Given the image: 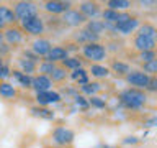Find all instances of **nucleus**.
<instances>
[{"mask_svg":"<svg viewBox=\"0 0 157 148\" xmlns=\"http://www.w3.org/2000/svg\"><path fill=\"white\" fill-rule=\"evenodd\" d=\"M51 48H52V43L49 41L48 38H36L34 41L31 43V51L36 54L38 58H46L48 56V53L51 51Z\"/></svg>","mask_w":157,"mask_h":148,"instance_id":"1a4fd4ad","label":"nucleus"},{"mask_svg":"<svg viewBox=\"0 0 157 148\" xmlns=\"http://www.w3.org/2000/svg\"><path fill=\"white\" fill-rule=\"evenodd\" d=\"M149 79H151V76H147V74L142 72V71H129L126 74V82L131 84L134 89H141V91L147 87Z\"/></svg>","mask_w":157,"mask_h":148,"instance_id":"6e6552de","label":"nucleus"},{"mask_svg":"<svg viewBox=\"0 0 157 148\" xmlns=\"http://www.w3.org/2000/svg\"><path fill=\"white\" fill-rule=\"evenodd\" d=\"M131 7L129 0H108L106 2V8L115 10V12H126Z\"/></svg>","mask_w":157,"mask_h":148,"instance_id":"393cba45","label":"nucleus"},{"mask_svg":"<svg viewBox=\"0 0 157 148\" xmlns=\"http://www.w3.org/2000/svg\"><path fill=\"white\" fill-rule=\"evenodd\" d=\"M142 72H146L147 76H157V58L142 64Z\"/></svg>","mask_w":157,"mask_h":148,"instance_id":"473e14b6","label":"nucleus"},{"mask_svg":"<svg viewBox=\"0 0 157 148\" xmlns=\"http://www.w3.org/2000/svg\"><path fill=\"white\" fill-rule=\"evenodd\" d=\"M139 27H141L139 18L131 17V18L128 20V22H124V23L115 25V33H120V35H123V36H128V35H131L134 30H137Z\"/></svg>","mask_w":157,"mask_h":148,"instance_id":"4468645a","label":"nucleus"},{"mask_svg":"<svg viewBox=\"0 0 157 148\" xmlns=\"http://www.w3.org/2000/svg\"><path fill=\"white\" fill-rule=\"evenodd\" d=\"M61 102V94L56 91H48V92H38L36 94V104L41 107H48L51 104Z\"/></svg>","mask_w":157,"mask_h":148,"instance_id":"f8f14e48","label":"nucleus"},{"mask_svg":"<svg viewBox=\"0 0 157 148\" xmlns=\"http://www.w3.org/2000/svg\"><path fill=\"white\" fill-rule=\"evenodd\" d=\"M85 28L88 30V31H92L93 35H100L103 30H105V23L101 22V20H87L85 23Z\"/></svg>","mask_w":157,"mask_h":148,"instance_id":"bb28decb","label":"nucleus"},{"mask_svg":"<svg viewBox=\"0 0 157 148\" xmlns=\"http://www.w3.org/2000/svg\"><path fill=\"white\" fill-rule=\"evenodd\" d=\"M74 104H75L80 110H87V109L90 107L88 99H85V96H82V94H75V96H74Z\"/></svg>","mask_w":157,"mask_h":148,"instance_id":"72a5a7b5","label":"nucleus"},{"mask_svg":"<svg viewBox=\"0 0 157 148\" xmlns=\"http://www.w3.org/2000/svg\"><path fill=\"white\" fill-rule=\"evenodd\" d=\"M12 76H13V79L17 81L21 87H25V89H28V87H31V76H28V74H23L20 69H13L12 71Z\"/></svg>","mask_w":157,"mask_h":148,"instance_id":"5701e85b","label":"nucleus"},{"mask_svg":"<svg viewBox=\"0 0 157 148\" xmlns=\"http://www.w3.org/2000/svg\"><path fill=\"white\" fill-rule=\"evenodd\" d=\"M155 58H157L155 49H154V51H142V53L137 54V59H139V61H141L142 64L149 63V61H152V59H155Z\"/></svg>","mask_w":157,"mask_h":148,"instance_id":"f704fd0d","label":"nucleus"},{"mask_svg":"<svg viewBox=\"0 0 157 148\" xmlns=\"http://www.w3.org/2000/svg\"><path fill=\"white\" fill-rule=\"evenodd\" d=\"M5 28H7V27H5V25H3L2 22H0V30H2V31H3V30H5Z\"/></svg>","mask_w":157,"mask_h":148,"instance_id":"c03bdc74","label":"nucleus"},{"mask_svg":"<svg viewBox=\"0 0 157 148\" xmlns=\"http://www.w3.org/2000/svg\"><path fill=\"white\" fill-rule=\"evenodd\" d=\"M88 104H90V107H95V109H105L106 107V102L105 99L98 97V96H93L88 99Z\"/></svg>","mask_w":157,"mask_h":148,"instance_id":"c9c22d12","label":"nucleus"},{"mask_svg":"<svg viewBox=\"0 0 157 148\" xmlns=\"http://www.w3.org/2000/svg\"><path fill=\"white\" fill-rule=\"evenodd\" d=\"M137 35L146 36V38L157 39V28H155L152 23H144V25H141V27L137 28Z\"/></svg>","mask_w":157,"mask_h":148,"instance_id":"a878e982","label":"nucleus"},{"mask_svg":"<svg viewBox=\"0 0 157 148\" xmlns=\"http://www.w3.org/2000/svg\"><path fill=\"white\" fill-rule=\"evenodd\" d=\"M118 15H120V12H115V10L105 8V10L101 12V22H103V23H108V25H115L116 20H118Z\"/></svg>","mask_w":157,"mask_h":148,"instance_id":"7c9ffc66","label":"nucleus"},{"mask_svg":"<svg viewBox=\"0 0 157 148\" xmlns=\"http://www.w3.org/2000/svg\"><path fill=\"white\" fill-rule=\"evenodd\" d=\"M61 66L66 69V71H75V69L83 68V59H80L78 56H69L61 63Z\"/></svg>","mask_w":157,"mask_h":148,"instance_id":"412c9836","label":"nucleus"},{"mask_svg":"<svg viewBox=\"0 0 157 148\" xmlns=\"http://www.w3.org/2000/svg\"><path fill=\"white\" fill-rule=\"evenodd\" d=\"M25 38V33L21 31V28L13 25V27H7L3 30V41L8 44L10 48L17 46V44H21Z\"/></svg>","mask_w":157,"mask_h":148,"instance_id":"0eeeda50","label":"nucleus"},{"mask_svg":"<svg viewBox=\"0 0 157 148\" xmlns=\"http://www.w3.org/2000/svg\"><path fill=\"white\" fill-rule=\"evenodd\" d=\"M56 66H57V64H52V63H48V61H43V59H41V63L38 64V72L49 77L52 74V71L56 69Z\"/></svg>","mask_w":157,"mask_h":148,"instance_id":"2f4dec72","label":"nucleus"},{"mask_svg":"<svg viewBox=\"0 0 157 148\" xmlns=\"http://www.w3.org/2000/svg\"><path fill=\"white\" fill-rule=\"evenodd\" d=\"M17 96H18V91H17V87H15L13 84H10L7 81L0 82V97L2 99L10 101V99H15Z\"/></svg>","mask_w":157,"mask_h":148,"instance_id":"aec40b11","label":"nucleus"},{"mask_svg":"<svg viewBox=\"0 0 157 148\" xmlns=\"http://www.w3.org/2000/svg\"><path fill=\"white\" fill-rule=\"evenodd\" d=\"M23 58L25 59H29V61H33V63H36V64H39V58L31 51V49H25V51H23Z\"/></svg>","mask_w":157,"mask_h":148,"instance_id":"58836bf2","label":"nucleus"},{"mask_svg":"<svg viewBox=\"0 0 157 148\" xmlns=\"http://www.w3.org/2000/svg\"><path fill=\"white\" fill-rule=\"evenodd\" d=\"M82 56L87 59V61H90L92 64H100L103 59L106 58L108 54V49L105 44L101 43H88V44H83L82 46Z\"/></svg>","mask_w":157,"mask_h":148,"instance_id":"f03ea898","label":"nucleus"},{"mask_svg":"<svg viewBox=\"0 0 157 148\" xmlns=\"http://www.w3.org/2000/svg\"><path fill=\"white\" fill-rule=\"evenodd\" d=\"M3 64H5V63H3V58H0V68H2Z\"/></svg>","mask_w":157,"mask_h":148,"instance_id":"49530a36","label":"nucleus"},{"mask_svg":"<svg viewBox=\"0 0 157 148\" xmlns=\"http://www.w3.org/2000/svg\"><path fill=\"white\" fill-rule=\"evenodd\" d=\"M31 113H33L34 117L46 118V120H51V118H54V112H52V110H49L48 107H41V105L33 107V109H31Z\"/></svg>","mask_w":157,"mask_h":148,"instance_id":"cd10ccee","label":"nucleus"},{"mask_svg":"<svg viewBox=\"0 0 157 148\" xmlns=\"http://www.w3.org/2000/svg\"><path fill=\"white\" fill-rule=\"evenodd\" d=\"M0 22H2L5 27H13V25L18 22L12 7H8V5H0Z\"/></svg>","mask_w":157,"mask_h":148,"instance_id":"a211bd4d","label":"nucleus"},{"mask_svg":"<svg viewBox=\"0 0 157 148\" xmlns=\"http://www.w3.org/2000/svg\"><path fill=\"white\" fill-rule=\"evenodd\" d=\"M18 66H20V71L23 74H28V76H31V77H33V74L38 71V64L29 61V59H25V58L18 59Z\"/></svg>","mask_w":157,"mask_h":148,"instance_id":"4be33fe9","label":"nucleus"},{"mask_svg":"<svg viewBox=\"0 0 157 148\" xmlns=\"http://www.w3.org/2000/svg\"><path fill=\"white\" fill-rule=\"evenodd\" d=\"M146 127H157V117L151 118V120H147V122H146Z\"/></svg>","mask_w":157,"mask_h":148,"instance_id":"79ce46f5","label":"nucleus"},{"mask_svg":"<svg viewBox=\"0 0 157 148\" xmlns=\"http://www.w3.org/2000/svg\"><path fill=\"white\" fill-rule=\"evenodd\" d=\"M110 71L116 72L118 76H126L131 69H129V64H126V63H123V61H113L111 66H110Z\"/></svg>","mask_w":157,"mask_h":148,"instance_id":"c85d7f7f","label":"nucleus"},{"mask_svg":"<svg viewBox=\"0 0 157 148\" xmlns=\"http://www.w3.org/2000/svg\"><path fill=\"white\" fill-rule=\"evenodd\" d=\"M52 81L48 76H43V74H36L31 79V89H34V92H48L52 91Z\"/></svg>","mask_w":157,"mask_h":148,"instance_id":"9d476101","label":"nucleus"},{"mask_svg":"<svg viewBox=\"0 0 157 148\" xmlns=\"http://www.w3.org/2000/svg\"><path fill=\"white\" fill-rule=\"evenodd\" d=\"M10 76H12V69H10L8 64H3V66L0 68V79L5 81V79H8Z\"/></svg>","mask_w":157,"mask_h":148,"instance_id":"4c0bfd02","label":"nucleus"},{"mask_svg":"<svg viewBox=\"0 0 157 148\" xmlns=\"http://www.w3.org/2000/svg\"><path fill=\"white\" fill-rule=\"evenodd\" d=\"M10 49H12V48H10L5 41H0V58L7 56V54L10 53Z\"/></svg>","mask_w":157,"mask_h":148,"instance_id":"a19ab883","label":"nucleus"},{"mask_svg":"<svg viewBox=\"0 0 157 148\" xmlns=\"http://www.w3.org/2000/svg\"><path fill=\"white\" fill-rule=\"evenodd\" d=\"M66 58H69V51L66 46H52L51 51L48 53V56L43 59V61H48V63H52V64H57V63H62Z\"/></svg>","mask_w":157,"mask_h":148,"instance_id":"ddd939ff","label":"nucleus"},{"mask_svg":"<svg viewBox=\"0 0 157 148\" xmlns=\"http://www.w3.org/2000/svg\"><path fill=\"white\" fill-rule=\"evenodd\" d=\"M147 91H151V92H157V76H151L149 79V84H147Z\"/></svg>","mask_w":157,"mask_h":148,"instance_id":"ea45409f","label":"nucleus"},{"mask_svg":"<svg viewBox=\"0 0 157 148\" xmlns=\"http://www.w3.org/2000/svg\"><path fill=\"white\" fill-rule=\"evenodd\" d=\"M20 28H21L23 33H28L31 36H36L39 38L41 35L46 31V25H44V20L36 15V17H31V18H25L20 22Z\"/></svg>","mask_w":157,"mask_h":148,"instance_id":"7ed1b4c3","label":"nucleus"},{"mask_svg":"<svg viewBox=\"0 0 157 148\" xmlns=\"http://www.w3.org/2000/svg\"><path fill=\"white\" fill-rule=\"evenodd\" d=\"M88 74H92V76L97 77V79H106V77H110L111 71L108 66H103V64H90Z\"/></svg>","mask_w":157,"mask_h":148,"instance_id":"6ab92c4d","label":"nucleus"},{"mask_svg":"<svg viewBox=\"0 0 157 148\" xmlns=\"http://www.w3.org/2000/svg\"><path fill=\"white\" fill-rule=\"evenodd\" d=\"M61 22L66 25V27H69V28H80V27H83V25L87 23V18L83 17L78 10L71 8V10H67L66 13H62Z\"/></svg>","mask_w":157,"mask_h":148,"instance_id":"423d86ee","label":"nucleus"},{"mask_svg":"<svg viewBox=\"0 0 157 148\" xmlns=\"http://www.w3.org/2000/svg\"><path fill=\"white\" fill-rule=\"evenodd\" d=\"M118 99H120V102L126 109H129V110H137V109H141L147 102L146 92L141 91V89H134V87L124 89L123 92H120Z\"/></svg>","mask_w":157,"mask_h":148,"instance_id":"f257e3e1","label":"nucleus"},{"mask_svg":"<svg viewBox=\"0 0 157 148\" xmlns=\"http://www.w3.org/2000/svg\"><path fill=\"white\" fill-rule=\"evenodd\" d=\"M85 76H88V71H87L85 68H80V69H75V71H72L69 77H71L72 81H75V82H77L78 79H82V77H85Z\"/></svg>","mask_w":157,"mask_h":148,"instance_id":"e433bc0d","label":"nucleus"},{"mask_svg":"<svg viewBox=\"0 0 157 148\" xmlns=\"http://www.w3.org/2000/svg\"><path fill=\"white\" fill-rule=\"evenodd\" d=\"M155 8H157V2H155Z\"/></svg>","mask_w":157,"mask_h":148,"instance_id":"de8ad7c7","label":"nucleus"},{"mask_svg":"<svg viewBox=\"0 0 157 148\" xmlns=\"http://www.w3.org/2000/svg\"><path fill=\"white\" fill-rule=\"evenodd\" d=\"M78 12H80L87 20H93L100 13V5L97 2H82L78 5Z\"/></svg>","mask_w":157,"mask_h":148,"instance_id":"dca6fc26","label":"nucleus"},{"mask_svg":"<svg viewBox=\"0 0 157 148\" xmlns=\"http://www.w3.org/2000/svg\"><path fill=\"white\" fill-rule=\"evenodd\" d=\"M0 41H3V31L0 30Z\"/></svg>","mask_w":157,"mask_h":148,"instance_id":"a18cd8bd","label":"nucleus"},{"mask_svg":"<svg viewBox=\"0 0 157 148\" xmlns=\"http://www.w3.org/2000/svg\"><path fill=\"white\" fill-rule=\"evenodd\" d=\"M155 46H157V39H152V38H146V36H141V35H136V38H134V48H136L139 53H142V51H154Z\"/></svg>","mask_w":157,"mask_h":148,"instance_id":"2eb2a0df","label":"nucleus"},{"mask_svg":"<svg viewBox=\"0 0 157 148\" xmlns=\"http://www.w3.org/2000/svg\"><path fill=\"white\" fill-rule=\"evenodd\" d=\"M75 140V133L67 127H56L52 132V142L57 146H69Z\"/></svg>","mask_w":157,"mask_h":148,"instance_id":"39448f33","label":"nucleus"},{"mask_svg":"<svg viewBox=\"0 0 157 148\" xmlns=\"http://www.w3.org/2000/svg\"><path fill=\"white\" fill-rule=\"evenodd\" d=\"M137 142H139V140H137L136 137H128L124 140V143H137Z\"/></svg>","mask_w":157,"mask_h":148,"instance_id":"37998d69","label":"nucleus"},{"mask_svg":"<svg viewBox=\"0 0 157 148\" xmlns=\"http://www.w3.org/2000/svg\"><path fill=\"white\" fill-rule=\"evenodd\" d=\"M43 8L46 10L48 13L52 15H62L66 13L67 10H71V2H61V0H49L43 5Z\"/></svg>","mask_w":157,"mask_h":148,"instance_id":"9b49d317","label":"nucleus"},{"mask_svg":"<svg viewBox=\"0 0 157 148\" xmlns=\"http://www.w3.org/2000/svg\"><path fill=\"white\" fill-rule=\"evenodd\" d=\"M13 12H15V17H17L18 22L39 15L38 13V5L33 3V2H17L13 5Z\"/></svg>","mask_w":157,"mask_h":148,"instance_id":"20e7f679","label":"nucleus"},{"mask_svg":"<svg viewBox=\"0 0 157 148\" xmlns=\"http://www.w3.org/2000/svg\"><path fill=\"white\" fill-rule=\"evenodd\" d=\"M74 39H75V43H80L83 46V44H88V43H98L100 35H93L92 31H88L87 28H80L75 35H74Z\"/></svg>","mask_w":157,"mask_h":148,"instance_id":"f3484780","label":"nucleus"},{"mask_svg":"<svg viewBox=\"0 0 157 148\" xmlns=\"http://www.w3.org/2000/svg\"><path fill=\"white\" fill-rule=\"evenodd\" d=\"M67 77H69V74H67V71L62 66H56V69H54L52 74L49 76V79L52 81V84L54 82H64Z\"/></svg>","mask_w":157,"mask_h":148,"instance_id":"c756f323","label":"nucleus"},{"mask_svg":"<svg viewBox=\"0 0 157 148\" xmlns=\"http://www.w3.org/2000/svg\"><path fill=\"white\" fill-rule=\"evenodd\" d=\"M101 91V84L100 82H97V81H90L88 84H85V86H82L80 87V92H82V96H90V97H93V96H97L98 92Z\"/></svg>","mask_w":157,"mask_h":148,"instance_id":"b1692460","label":"nucleus"}]
</instances>
